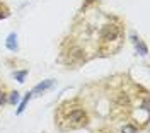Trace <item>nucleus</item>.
<instances>
[{
	"label": "nucleus",
	"mask_w": 150,
	"mask_h": 133,
	"mask_svg": "<svg viewBox=\"0 0 150 133\" xmlns=\"http://www.w3.org/2000/svg\"><path fill=\"white\" fill-rule=\"evenodd\" d=\"M9 16H10L9 7H7L5 4H2V2H0V19H7Z\"/></svg>",
	"instance_id": "obj_10"
},
{
	"label": "nucleus",
	"mask_w": 150,
	"mask_h": 133,
	"mask_svg": "<svg viewBox=\"0 0 150 133\" xmlns=\"http://www.w3.org/2000/svg\"><path fill=\"white\" fill-rule=\"evenodd\" d=\"M5 103H7V94H5L4 91H0V108L5 104Z\"/></svg>",
	"instance_id": "obj_11"
},
{
	"label": "nucleus",
	"mask_w": 150,
	"mask_h": 133,
	"mask_svg": "<svg viewBox=\"0 0 150 133\" xmlns=\"http://www.w3.org/2000/svg\"><path fill=\"white\" fill-rule=\"evenodd\" d=\"M12 77L17 80L19 84H24L26 82V77H28V70L24 68V70H16L14 74H12Z\"/></svg>",
	"instance_id": "obj_7"
},
{
	"label": "nucleus",
	"mask_w": 150,
	"mask_h": 133,
	"mask_svg": "<svg viewBox=\"0 0 150 133\" xmlns=\"http://www.w3.org/2000/svg\"><path fill=\"white\" fill-rule=\"evenodd\" d=\"M121 41H123V29L120 24H116V22L104 24L103 29H101V43L103 45H109L108 51H111L112 43H116L118 46H121Z\"/></svg>",
	"instance_id": "obj_2"
},
{
	"label": "nucleus",
	"mask_w": 150,
	"mask_h": 133,
	"mask_svg": "<svg viewBox=\"0 0 150 133\" xmlns=\"http://www.w3.org/2000/svg\"><path fill=\"white\" fill-rule=\"evenodd\" d=\"M19 101H21V94H19L17 91H12V92H10V96H9V99H7V103H9V104H17Z\"/></svg>",
	"instance_id": "obj_8"
},
{
	"label": "nucleus",
	"mask_w": 150,
	"mask_h": 133,
	"mask_svg": "<svg viewBox=\"0 0 150 133\" xmlns=\"http://www.w3.org/2000/svg\"><path fill=\"white\" fill-rule=\"evenodd\" d=\"M53 86H55V80H53V79H46V80H43V82L36 84L34 89L31 91V94L33 96H41V94H45L46 91L53 89Z\"/></svg>",
	"instance_id": "obj_3"
},
{
	"label": "nucleus",
	"mask_w": 150,
	"mask_h": 133,
	"mask_svg": "<svg viewBox=\"0 0 150 133\" xmlns=\"http://www.w3.org/2000/svg\"><path fill=\"white\" fill-rule=\"evenodd\" d=\"M5 46H7V50H9V51H12V53H16V51L19 50L17 34H16V33H10L9 36H7V39H5Z\"/></svg>",
	"instance_id": "obj_5"
},
{
	"label": "nucleus",
	"mask_w": 150,
	"mask_h": 133,
	"mask_svg": "<svg viewBox=\"0 0 150 133\" xmlns=\"http://www.w3.org/2000/svg\"><path fill=\"white\" fill-rule=\"evenodd\" d=\"M77 101H68L65 104L60 106L58 109V128L63 123L67 126L63 128V132L67 130H77V128H84L89 125V114L82 106H75Z\"/></svg>",
	"instance_id": "obj_1"
},
{
	"label": "nucleus",
	"mask_w": 150,
	"mask_h": 133,
	"mask_svg": "<svg viewBox=\"0 0 150 133\" xmlns=\"http://www.w3.org/2000/svg\"><path fill=\"white\" fill-rule=\"evenodd\" d=\"M31 97H33V94H31V92H28V94L24 96V99L19 103V108L16 109V114H22L24 111H26V108H28V103L31 101Z\"/></svg>",
	"instance_id": "obj_6"
},
{
	"label": "nucleus",
	"mask_w": 150,
	"mask_h": 133,
	"mask_svg": "<svg viewBox=\"0 0 150 133\" xmlns=\"http://www.w3.org/2000/svg\"><path fill=\"white\" fill-rule=\"evenodd\" d=\"M121 133H138V128H137L133 123H126L121 128Z\"/></svg>",
	"instance_id": "obj_9"
},
{
	"label": "nucleus",
	"mask_w": 150,
	"mask_h": 133,
	"mask_svg": "<svg viewBox=\"0 0 150 133\" xmlns=\"http://www.w3.org/2000/svg\"><path fill=\"white\" fill-rule=\"evenodd\" d=\"M131 41H133V45H135V50H137V55H140V57H145L147 53H149V48H147V45L142 41L137 34H131L130 36Z\"/></svg>",
	"instance_id": "obj_4"
}]
</instances>
